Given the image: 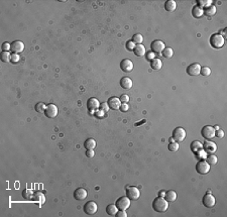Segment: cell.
Instances as JSON below:
<instances>
[{
    "mask_svg": "<svg viewBox=\"0 0 227 217\" xmlns=\"http://www.w3.org/2000/svg\"><path fill=\"white\" fill-rule=\"evenodd\" d=\"M168 208V202L164 197L158 196L152 202V209L158 213H163L165 211H167Z\"/></svg>",
    "mask_w": 227,
    "mask_h": 217,
    "instance_id": "obj_1",
    "label": "cell"
},
{
    "mask_svg": "<svg viewBox=\"0 0 227 217\" xmlns=\"http://www.w3.org/2000/svg\"><path fill=\"white\" fill-rule=\"evenodd\" d=\"M209 41H210V44H211L212 48H221L225 44V38L223 37H221L219 34H214L211 35Z\"/></svg>",
    "mask_w": 227,
    "mask_h": 217,
    "instance_id": "obj_2",
    "label": "cell"
},
{
    "mask_svg": "<svg viewBox=\"0 0 227 217\" xmlns=\"http://www.w3.org/2000/svg\"><path fill=\"white\" fill-rule=\"evenodd\" d=\"M210 168H211V166H210L205 160H200L196 164V171H197V173L200 175L208 174L210 171Z\"/></svg>",
    "mask_w": 227,
    "mask_h": 217,
    "instance_id": "obj_3",
    "label": "cell"
},
{
    "mask_svg": "<svg viewBox=\"0 0 227 217\" xmlns=\"http://www.w3.org/2000/svg\"><path fill=\"white\" fill-rule=\"evenodd\" d=\"M201 135L207 141H211L215 137V129L211 125H205L201 130Z\"/></svg>",
    "mask_w": 227,
    "mask_h": 217,
    "instance_id": "obj_4",
    "label": "cell"
},
{
    "mask_svg": "<svg viewBox=\"0 0 227 217\" xmlns=\"http://www.w3.org/2000/svg\"><path fill=\"white\" fill-rule=\"evenodd\" d=\"M115 205L118 208V210H126L130 207V199H129L127 196L126 197L122 196L116 200Z\"/></svg>",
    "mask_w": 227,
    "mask_h": 217,
    "instance_id": "obj_5",
    "label": "cell"
},
{
    "mask_svg": "<svg viewBox=\"0 0 227 217\" xmlns=\"http://www.w3.org/2000/svg\"><path fill=\"white\" fill-rule=\"evenodd\" d=\"M186 130L183 128V127H176L174 129L173 131V137L175 141H179V142H182L185 141V138H186Z\"/></svg>",
    "mask_w": 227,
    "mask_h": 217,
    "instance_id": "obj_6",
    "label": "cell"
},
{
    "mask_svg": "<svg viewBox=\"0 0 227 217\" xmlns=\"http://www.w3.org/2000/svg\"><path fill=\"white\" fill-rule=\"evenodd\" d=\"M97 211H98V205L96 202L89 201L84 205V212L87 215H94L96 214Z\"/></svg>",
    "mask_w": 227,
    "mask_h": 217,
    "instance_id": "obj_7",
    "label": "cell"
},
{
    "mask_svg": "<svg viewBox=\"0 0 227 217\" xmlns=\"http://www.w3.org/2000/svg\"><path fill=\"white\" fill-rule=\"evenodd\" d=\"M165 48H166V44H164V41H161L160 40L154 41L151 44V50L154 54H161L163 51L165 50Z\"/></svg>",
    "mask_w": 227,
    "mask_h": 217,
    "instance_id": "obj_8",
    "label": "cell"
},
{
    "mask_svg": "<svg viewBox=\"0 0 227 217\" xmlns=\"http://www.w3.org/2000/svg\"><path fill=\"white\" fill-rule=\"evenodd\" d=\"M201 67L199 64L197 63H194V64H191L190 66L187 67V74L191 77H195L200 75V71H201Z\"/></svg>",
    "mask_w": 227,
    "mask_h": 217,
    "instance_id": "obj_9",
    "label": "cell"
},
{
    "mask_svg": "<svg viewBox=\"0 0 227 217\" xmlns=\"http://www.w3.org/2000/svg\"><path fill=\"white\" fill-rule=\"evenodd\" d=\"M126 196L130 200H137L140 197V192L136 187H128L126 189Z\"/></svg>",
    "mask_w": 227,
    "mask_h": 217,
    "instance_id": "obj_10",
    "label": "cell"
},
{
    "mask_svg": "<svg viewBox=\"0 0 227 217\" xmlns=\"http://www.w3.org/2000/svg\"><path fill=\"white\" fill-rule=\"evenodd\" d=\"M24 44L20 41H14L13 43H11V50L10 52L12 54H17L19 55L20 53L24 51Z\"/></svg>",
    "mask_w": 227,
    "mask_h": 217,
    "instance_id": "obj_11",
    "label": "cell"
},
{
    "mask_svg": "<svg viewBox=\"0 0 227 217\" xmlns=\"http://www.w3.org/2000/svg\"><path fill=\"white\" fill-rule=\"evenodd\" d=\"M58 107L55 104H48L47 105V108L44 110V115L48 118H55L58 115Z\"/></svg>",
    "mask_w": 227,
    "mask_h": 217,
    "instance_id": "obj_12",
    "label": "cell"
},
{
    "mask_svg": "<svg viewBox=\"0 0 227 217\" xmlns=\"http://www.w3.org/2000/svg\"><path fill=\"white\" fill-rule=\"evenodd\" d=\"M202 203H203L204 206L207 207V208H212V207H214V205H215L216 200H215V198H214V196L212 195V194L207 193L206 195L203 197Z\"/></svg>",
    "mask_w": 227,
    "mask_h": 217,
    "instance_id": "obj_13",
    "label": "cell"
},
{
    "mask_svg": "<svg viewBox=\"0 0 227 217\" xmlns=\"http://www.w3.org/2000/svg\"><path fill=\"white\" fill-rule=\"evenodd\" d=\"M203 151H205L206 154H214L217 151V145L215 142L213 141H205L203 144Z\"/></svg>",
    "mask_w": 227,
    "mask_h": 217,
    "instance_id": "obj_14",
    "label": "cell"
},
{
    "mask_svg": "<svg viewBox=\"0 0 227 217\" xmlns=\"http://www.w3.org/2000/svg\"><path fill=\"white\" fill-rule=\"evenodd\" d=\"M120 69L125 73H129L133 70V63L131 60L129 59H124L121 61L120 63Z\"/></svg>",
    "mask_w": 227,
    "mask_h": 217,
    "instance_id": "obj_15",
    "label": "cell"
},
{
    "mask_svg": "<svg viewBox=\"0 0 227 217\" xmlns=\"http://www.w3.org/2000/svg\"><path fill=\"white\" fill-rule=\"evenodd\" d=\"M87 195H88V193H87V191L84 189V188H78L75 191H74V198L78 201H82V200L86 199L87 198Z\"/></svg>",
    "mask_w": 227,
    "mask_h": 217,
    "instance_id": "obj_16",
    "label": "cell"
},
{
    "mask_svg": "<svg viewBox=\"0 0 227 217\" xmlns=\"http://www.w3.org/2000/svg\"><path fill=\"white\" fill-rule=\"evenodd\" d=\"M107 103H108V105H109V108L113 110H117L120 108V106H121L120 99L117 98V97H110Z\"/></svg>",
    "mask_w": 227,
    "mask_h": 217,
    "instance_id": "obj_17",
    "label": "cell"
},
{
    "mask_svg": "<svg viewBox=\"0 0 227 217\" xmlns=\"http://www.w3.org/2000/svg\"><path fill=\"white\" fill-rule=\"evenodd\" d=\"M87 107L89 110H92V111H96L98 110L100 107V102L97 98H90L88 101H87Z\"/></svg>",
    "mask_w": 227,
    "mask_h": 217,
    "instance_id": "obj_18",
    "label": "cell"
},
{
    "mask_svg": "<svg viewBox=\"0 0 227 217\" xmlns=\"http://www.w3.org/2000/svg\"><path fill=\"white\" fill-rule=\"evenodd\" d=\"M190 148H191V151H192V153L197 154L199 151L203 150V144L199 141H192V144H191Z\"/></svg>",
    "mask_w": 227,
    "mask_h": 217,
    "instance_id": "obj_19",
    "label": "cell"
},
{
    "mask_svg": "<svg viewBox=\"0 0 227 217\" xmlns=\"http://www.w3.org/2000/svg\"><path fill=\"white\" fill-rule=\"evenodd\" d=\"M120 86L123 89H126V90L130 89L132 87V80L128 77H123L120 80Z\"/></svg>",
    "mask_w": 227,
    "mask_h": 217,
    "instance_id": "obj_20",
    "label": "cell"
},
{
    "mask_svg": "<svg viewBox=\"0 0 227 217\" xmlns=\"http://www.w3.org/2000/svg\"><path fill=\"white\" fill-rule=\"evenodd\" d=\"M133 53L136 57H144L147 54V51H145L144 46H142V44H136L133 50Z\"/></svg>",
    "mask_w": 227,
    "mask_h": 217,
    "instance_id": "obj_21",
    "label": "cell"
},
{
    "mask_svg": "<svg viewBox=\"0 0 227 217\" xmlns=\"http://www.w3.org/2000/svg\"><path fill=\"white\" fill-rule=\"evenodd\" d=\"M164 198L166 199L168 202H174V201H176V199H177V193L175 192L174 190H168L166 192V194H165Z\"/></svg>",
    "mask_w": 227,
    "mask_h": 217,
    "instance_id": "obj_22",
    "label": "cell"
},
{
    "mask_svg": "<svg viewBox=\"0 0 227 217\" xmlns=\"http://www.w3.org/2000/svg\"><path fill=\"white\" fill-rule=\"evenodd\" d=\"M151 68L152 70H161V68H163V62L158 59V58H154V59H152L151 61Z\"/></svg>",
    "mask_w": 227,
    "mask_h": 217,
    "instance_id": "obj_23",
    "label": "cell"
},
{
    "mask_svg": "<svg viewBox=\"0 0 227 217\" xmlns=\"http://www.w3.org/2000/svg\"><path fill=\"white\" fill-rule=\"evenodd\" d=\"M176 8H177V4L174 0H168V1H166V3H165V9H166L168 12H174L176 10Z\"/></svg>",
    "mask_w": 227,
    "mask_h": 217,
    "instance_id": "obj_24",
    "label": "cell"
},
{
    "mask_svg": "<svg viewBox=\"0 0 227 217\" xmlns=\"http://www.w3.org/2000/svg\"><path fill=\"white\" fill-rule=\"evenodd\" d=\"M117 211H118V208L116 207L115 204H109V205L106 207V213L109 216H115Z\"/></svg>",
    "mask_w": 227,
    "mask_h": 217,
    "instance_id": "obj_25",
    "label": "cell"
},
{
    "mask_svg": "<svg viewBox=\"0 0 227 217\" xmlns=\"http://www.w3.org/2000/svg\"><path fill=\"white\" fill-rule=\"evenodd\" d=\"M34 201L37 202L38 204H44L45 201V197L41 192H35L34 194Z\"/></svg>",
    "mask_w": 227,
    "mask_h": 217,
    "instance_id": "obj_26",
    "label": "cell"
},
{
    "mask_svg": "<svg viewBox=\"0 0 227 217\" xmlns=\"http://www.w3.org/2000/svg\"><path fill=\"white\" fill-rule=\"evenodd\" d=\"M96 141L95 140H93V138H88V140H86L85 142H84V148H86V150H94V148H96Z\"/></svg>",
    "mask_w": 227,
    "mask_h": 217,
    "instance_id": "obj_27",
    "label": "cell"
},
{
    "mask_svg": "<svg viewBox=\"0 0 227 217\" xmlns=\"http://www.w3.org/2000/svg\"><path fill=\"white\" fill-rule=\"evenodd\" d=\"M210 5H212L211 0H197V6L201 9H205Z\"/></svg>",
    "mask_w": 227,
    "mask_h": 217,
    "instance_id": "obj_28",
    "label": "cell"
},
{
    "mask_svg": "<svg viewBox=\"0 0 227 217\" xmlns=\"http://www.w3.org/2000/svg\"><path fill=\"white\" fill-rule=\"evenodd\" d=\"M204 14V11L203 9H201L200 7H198V6H194L192 8V15L194 16L195 18H200L201 16H203Z\"/></svg>",
    "mask_w": 227,
    "mask_h": 217,
    "instance_id": "obj_29",
    "label": "cell"
},
{
    "mask_svg": "<svg viewBox=\"0 0 227 217\" xmlns=\"http://www.w3.org/2000/svg\"><path fill=\"white\" fill-rule=\"evenodd\" d=\"M203 11H204V14L207 15V16H213L214 14L216 13V6L215 5H210L207 8L203 9Z\"/></svg>",
    "mask_w": 227,
    "mask_h": 217,
    "instance_id": "obj_30",
    "label": "cell"
},
{
    "mask_svg": "<svg viewBox=\"0 0 227 217\" xmlns=\"http://www.w3.org/2000/svg\"><path fill=\"white\" fill-rule=\"evenodd\" d=\"M205 160H206L207 163L210 165V166H215V165L217 164V162H218V158H217L216 155H214L213 154L207 155Z\"/></svg>",
    "mask_w": 227,
    "mask_h": 217,
    "instance_id": "obj_31",
    "label": "cell"
},
{
    "mask_svg": "<svg viewBox=\"0 0 227 217\" xmlns=\"http://www.w3.org/2000/svg\"><path fill=\"white\" fill-rule=\"evenodd\" d=\"M34 191L30 190V189H24L23 192H22V197H23L24 199L27 200H30L34 198Z\"/></svg>",
    "mask_w": 227,
    "mask_h": 217,
    "instance_id": "obj_32",
    "label": "cell"
},
{
    "mask_svg": "<svg viewBox=\"0 0 227 217\" xmlns=\"http://www.w3.org/2000/svg\"><path fill=\"white\" fill-rule=\"evenodd\" d=\"M164 58H167V59H170V58L173 57L174 55V51L173 48H165V50L163 51V53H161Z\"/></svg>",
    "mask_w": 227,
    "mask_h": 217,
    "instance_id": "obj_33",
    "label": "cell"
},
{
    "mask_svg": "<svg viewBox=\"0 0 227 217\" xmlns=\"http://www.w3.org/2000/svg\"><path fill=\"white\" fill-rule=\"evenodd\" d=\"M11 60V54L9 52H2L1 53V61L3 63H8Z\"/></svg>",
    "mask_w": 227,
    "mask_h": 217,
    "instance_id": "obj_34",
    "label": "cell"
},
{
    "mask_svg": "<svg viewBox=\"0 0 227 217\" xmlns=\"http://www.w3.org/2000/svg\"><path fill=\"white\" fill-rule=\"evenodd\" d=\"M45 108H47V105H45L44 103H43V102H38V103H37V104H35V106H34L35 111L38 112V113H43V112H44Z\"/></svg>",
    "mask_w": 227,
    "mask_h": 217,
    "instance_id": "obj_35",
    "label": "cell"
},
{
    "mask_svg": "<svg viewBox=\"0 0 227 217\" xmlns=\"http://www.w3.org/2000/svg\"><path fill=\"white\" fill-rule=\"evenodd\" d=\"M132 41L135 44H141L142 41H144V37L140 34H135L133 37H132Z\"/></svg>",
    "mask_w": 227,
    "mask_h": 217,
    "instance_id": "obj_36",
    "label": "cell"
},
{
    "mask_svg": "<svg viewBox=\"0 0 227 217\" xmlns=\"http://www.w3.org/2000/svg\"><path fill=\"white\" fill-rule=\"evenodd\" d=\"M200 74L203 77H208V76L211 75V69H210L209 67H203V68H201Z\"/></svg>",
    "mask_w": 227,
    "mask_h": 217,
    "instance_id": "obj_37",
    "label": "cell"
},
{
    "mask_svg": "<svg viewBox=\"0 0 227 217\" xmlns=\"http://www.w3.org/2000/svg\"><path fill=\"white\" fill-rule=\"evenodd\" d=\"M168 148V151H173V153H175V151H177L178 150H179V144H178L177 141L170 142Z\"/></svg>",
    "mask_w": 227,
    "mask_h": 217,
    "instance_id": "obj_38",
    "label": "cell"
},
{
    "mask_svg": "<svg viewBox=\"0 0 227 217\" xmlns=\"http://www.w3.org/2000/svg\"><path fill=\"white\" fill-rule=\"evenodd\" d=\"M135 46H136V44L132 41H126L125 48H126V50H127V51H133Z\"/></svg>",
    "mask_w": 227,
    "mask_h": 217,
    "instance_id": "obj_39",
    "label": "cell"
},
{
    "mask_svg": "<svg viewBox=\"0 0 227 217\" xmlns=\"http://www.w3.org/2000/svg\"><path fill=\"white\" fill-rule=\"evenodd\" d=\"M99 109L100 110H102L103 112H107V111H109V105H108V103H106V102H103V103H100V107H99Z\"/></svg>",
    "mask_w": 227,
    "mask_h": 217,
    "instance_id": "obj_40",
    "label": "cell"
},
{
    "mask_svg": "<svg viewBox=\"0 0 227 217\" xmlns=\"http://www.w3.org/2000/svg\"><path fill=\"white\" fill-rule=\"evenodd\" d=\"M19 55H17V54H11V60H10V62L12 63V64H17L18 62H19Z\"/></svg>",
    "mask_w": 227,
    "mask_h": 217,
    "instance_id": "obj_41",
    "label": "cell"
},
{
    "mask_svg": "<svg viewBox=\"0 0 227 217\" xmlns=\"http://www.w3.org/2000/svg\"><path fill=\"white\" fill-rule=\"evenodd\" d=\"M1 48H2V52H9L11 50V44L3 43L2 46H1Z\"/></svg>",
    "mask_w": 227,
    "mask_h": 217,
    "instance_id": "obj_42",
    "label": "cell"
},
{
    "mask_svg": "<svg viewBox=\"0 0 227 217\" xmlns=\"http://www.w3.org/2000/svg\"><path fill=\"white\" fill-rule=\"evenodd\" d=\"M195 155L198 157V158H200V160H205L206 157H207V155H206V153H205V151H204L203 150L199 151H198V153L195 154Z\"/></svg>",
    "mask_w": 227,
    "mask_h": 217,
    "instance_id": "obj_43",
    "label": "cell"
},
{
    "mask_svg": "<svg viewBox=\"0 0 227 217\" xmlns=\"http://www.w3.org/2000/svg\"><path fill=\"white\" fill-rule=\"evenodd\" d=\"M215 137L218 138H222L224 137V131H223L221 128H219L218 130H215Z\"/></svg>",
    "mask_w": 227,
    "mask_h": 217,
    "instance_id": "obj_44",
    "label": "cell"
},
{
    "mask_svg": "<svg viewBox=\"0 0 227 217\" xmlns=\"http://www.w3.org/2000/svg\"><path fill=\"white\" fill-rule=\"evenodd\" d=\"M119 99H120L121 103H128V101H129V97H128V95H125V94H123V95H121L120 97H119Z\"/></svg>",
    "mask_w": 227,
    "mask_h": 217,
    "instance_id": "obj_45",
    "label": "cell"
},
{
    "mask_svg": "<svg viewBox=\"0 0 227 217\" xmlns=\"http://www.w3.org/2000/svg\"><path fill=\"white\" fill-rule=\"evenodd\" d=\"M116 217H127V214H126L125 210H119V211H117V213H116Z\"/></svg>",
    "mask_w": 227,
    "mask_h": 217,
    "instance_id": "obj_46",
    "label": "cell"
},
{
    "mask_svg": "<svg viewBox=\"0 0 227 217\" xmlns=\"http://www.w3.org/2000/svg\"><path fill=\"white\" fill-rule=\"evenodd\" d=\"M95 153H94V150H86V157L87 158H94Z\"/></svg>",
    "mask_w": 227,
    "mask_h": 217,
    "instance_id": "obj_47",
    "label": "cell"
},
{
    "mask_svg": "<svg viewBox=\"0 0 227 217\" xmlns=\"http://www.w3.org/2000/svg\"><path fill=\"white\" fill-rule=\"evenodd\" d=\"M154 53L152 52H147V61H151L152 59H154Z\"/></svg>",
    "mask_w": 227,
    "mask_h": 217,
    "instance_id": "obj_48",
    "label": "cell"
},
{
    "mask_svg": "<svg viewBox=\"0 0 227 217\" xmlns=\"http://www.w3.org/2000/svg\"><path fill=\"white\" fill-rule=\"evenodd\" d=\"M128 108L129 107H128L127 103H121V106H120V108H119V109H120L122 112H126L128 110Z\"/></svg>",
    "mask_w": 227,
    "mask_h": 217,
    "instance_id": "obj_49",
    "label": "cell"
},
{
    "mask_svg": "<svg viewBox=\"0 0 227 217\" xmlns=\"http://www.w3.org/2000/svg\"><path fill=\"white\" fill-rule=\"evenodd\" d=\"M165 194H166V192L161 191V192H160V196H161V197H165Z\"/></svg>",
    "mask_w": 227,
    "mask_h": 217,
    "instance_id": "obj_50",
    "label": "cell"
},
{
    "mask_svg": "<svg viewBox=\"0 0 227 217\" xmlns=\"http://www.w3.org/2000/svg\"><path fill=\"white\" fill-rule=\"evenodd\" d=\"M220 127H219V126L218 125H216V126H214V129H215V130H218V129H219Z\"/></svg>",
    "mask_w": 227,
    "mask_h": 217,
    "instance_id": "obj_51",
    "label": "cell"
},
{
    "mask_svg": "<svg viewBox=\"0 0 227 217\" xmlns=\"http://www.w3.org/2000/svg\"><path fill=\"white\" fill-rule=\"evenodd\" d=\"M174 141H175L174 138L173 137H170V142H174Z\"/></svg>",
    "mask_w": 227,
    "mask_h": 217,
    "instance_id": "obj_52",
    "label": "cell"
}]
</instances>
